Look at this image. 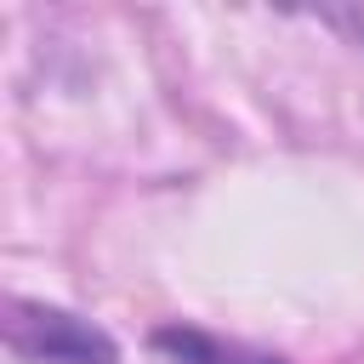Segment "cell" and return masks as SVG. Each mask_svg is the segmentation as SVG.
<instances>
[{
    "mask_svg": "<svg viewBox=\"0 0 364 364\" xmlns=\"http://www.w3.org/2000/svg\"><path fill=\"white\" fill-rule=\"evenodd\" d=\"M6 336H11V353L34 358V364H114V341L97 324L63 313V307L11 301Z\"/></svg>",
    "mask_w": 364,
    "mask_h": 364,
    "instance_id": "cell-1",
    "label": "cell"
},
{
    "mask_svg": "<svg viewBox=\"0 0 364 364\" xmlns=\"http://www.w3.org/2000/svg\"><path fill=\"white\" fill-rule=\"evenodd\" d=\"M336 23H347V28L364 40V6H358V11H336Z\"/></svg>",
    "mask_w": 364,
    "mask_h": 364,
    "instance_id": "cell-3",
    "label": "cell"
},
{
    "mask_svg": "<svg viewBox=\"0 0 364 364\" xmlns=\"http://www.w3.org/2000/svg\"><path fill=\"white\" fill-rule=\"evenodd\" d=\"M159 347L176 358V364H279V358H250L216 336H199V330H159Z\"/></svg>",
    "mask_w": 364,
    "mask_h": 364,
    "instance_id": "cell-2",
    "label": "cell"
}]
</instances>
